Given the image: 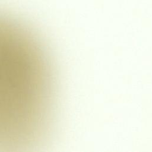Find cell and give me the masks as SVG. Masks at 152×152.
I'll use <instances>...</instances> for the list:
<instances>
[{
	"label": "cell",
	"instance_id": "6da1fadb",
	"mask_svg": "<svg viewBox=\"0 0 152 152\" xmlns=\"http://www.w3.org/2000/svg\"><path fill=\"white\" fill-rule=\"evenodd\" d=\"M49 74L33 35L0 15V150L36 144L46 129Z\"/></svg>",
	"mask_w": 152,
	"mask_h": 152
}]
</instances>
